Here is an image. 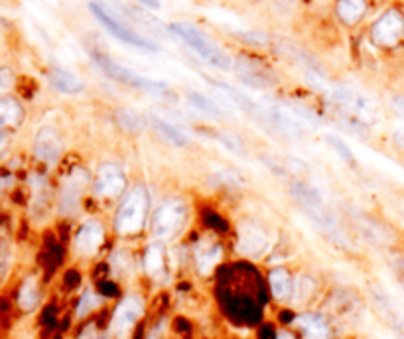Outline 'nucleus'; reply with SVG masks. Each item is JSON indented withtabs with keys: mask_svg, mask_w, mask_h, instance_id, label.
Instances as JSON below:
<instances>
[{
	"mask_svg": "<svg viewBox=\"0 0 404 339\" xmlns=\"http://www.w3.org/2000/svg\"><path fill=\"white\" fill-rule=\"evenodd\" d=\"M148 203H150V197H148L146 188L134 186L125 195L123 203L117 210V215H115L117 233L123 237H128V235H136L139 231H142L146 215H148Z\"/></svg>",
	"mask_w": 404,
	"mask_h": 339,
	"instance_id": "1",
	"label": "nucleus"
},
{
	"mask_svg": "<svg viewBox=\"0 0 404 339\" xmlns=\"http://www.w3.org/2000/svg\"><path fill=\"white\" fill-rule=\"evenodd\" d=\"M170 30L176 36H180L184 42H186L189 48L193 49L203 62H207L209 65L217 67V69H229L233 62H231V55L221 49L219 46H215L205 34H202L195 26L191 24H186V22H174L170 24Z\"/></svg>",
	"mask_w": 404,
	"mask_h": 339,
	"instance_id": "2",
	"label": "nucleus"
},
{
	"mask_svg": "<svg viewBox=\"0 0 404 339\" xmlns=\"http://www.w3.org/2000/svg\"><path fill=\"white\" fill-rule=\"evenodd\" d=\"M187 203L184 199H168L160 203V208L152 215V235L158 241H171L176 239L187 223Z\"/></svg>",
	"mask_w": 404,
	"mask_h": 339,
	"instance_id": "3",
	"label": "nucleus"
},
{
	"mask_svg": "<svg viewBox=\"0 0 404 339\" xmlns=\"http://www.w3.org/2000/svg\"><path fill=\"white\" fill-rule=\"evenodd\" d=\"M290 194L296 199V203L302 208V211L310 217L313 223H318L322 229H327V231L335 229V225H337L335 213L331 211V208L327 205L326 199H324V195L320 194L316 188L298 181V184H292Z\"/></svg>",
	"mask_w": 404,
	"mask_h": 339,
	"instance_id": "4",
	"label": "nucleus"
},
{
	"mask_svg": "<svg viewBox=\"0 0 404 339\" xmlns=\"http://www.w3.org/2000/svg\"><path fill=\"white\" fill-rule=\"evenodd\" d=\"M95 62L99 64V67L109 75L110 79L119 81V83H125L132 89H140V91H146V93H154V95H166L170 91L168 83L164 81H156L150 79V77H144L140 73H134L132 69L128 67H123V65L115 64L110 58L103 55V53H93Z\"/></svg>",
	"mask_w": 404,
	"mask_h": 339,
	"instance_id": "5",
	"label": "nucleus"
},
{
	"mask_svg": "<svg viewBox=\"0 0 404 339\" xmlns=\"http://www.w3.org/2000/svg\"><path fill=\"white\" fill-rule=\"evenodd\" d=\"M89 8H91L93 16L97 18V20H99L117 40L125 42L128 46H134V48L146 49V51H158V46H156L154 42H150L148 38H144V36H140V34H136L134 30H130L128 26L123 24V22H119V20L112 16L107 8H103L99 2H91Z\"/></svg>",
	"mask_w": 404,
	"mask_h": 339,
	"instance_id": "6",
	"label": "nucleus"
},
{
	"mask_svg": "<svg viewBox=\"0 0 404 339\" xmlns=\"http://www.w3.org/2000/svg\"><path fill=\"white\" fill-rule=\"evenodd\" d=\"M404 34V16L396 10L390 8L383 16L379 18L371 28V38L375 44L383 48H392L401 42Z\"/></svg>",
	"mask_w": 404,
	"mask_h": 339,
	"instance_id": "7",
	"label": "nucleus"
},
{
	"mask_svg": "<svg viewBox=\"0 0 404 339\" xmlns=\"http://www.w3.org/2000/svg\"><path fill=\"white\" fill-rule=\"evenodd\" d=\"M89 184V174L83 168H75L67 178L63 179L62 190H60V211L63 215L75 213L81 201L83 190Z\"/></svg>",
	"mask_w": 404,
	"mask_h": 339,
	"instance_id": "8",
	"label": "nucleus"
},
{
	"mask_svg": "<svg viewBox=\"0 0 404 339\" xmlns=\"http://www.w3.org/2000/svg\"><path fill=\"white\" fill-rule=\"evenodd\" d=\"M142 314H144V304L139 296H126L112 314V322H110L112 334L117 338H125L126 334L134 327V323L142 318Z\"/></svg>",
	"mask_w": 404,
	"mask_h": 339,
	"instance_id": "9",
	"label": "nucleus"
},
{
	"mask_svg": "<svg viewBox=\"0 0 404 339\" xmlns=\"http://www.w3.org/2000/svg\"><path fill=\"white\" fill-rule=\"evenodd\" d=\"M95 194L105 199H112L125 194L126 178L117 164H103L95 174Z\"/></svg>",
	"mask_w": 404,
	"mask_h": 339,
	"instance_id": "10",
	"label": "nucleus"
},
{
	"mask_svg": "<svg viewBox=\"0 0 404 339\" xmlns=\"http://www.w3.org/2000/svg\"><path fill=\"white\" fill-rule=\"evenodd\" d=\"M235 73L237 77L247 83L254 89H268L276 85V75L257 60H249V58H241L235 64Z\"/></svg>",
	"mask_w": 404,
	"mask_h": 339,
	"instance_id": "11",
	"label": "nucleus"
},
{
	"mask_svg": "<svg viewBox=\"0 0 404 339\" xmlns=\"http://www.w3.org/2000/svg\"><path fill=\"white\" fill-rule=\"evenodd\" d=\"M333 99L342 107L349 109L351 113L355 114V118H357L359 123H363V125H369L375 118V114H377L373 101L369 97H365L359 91H353V89H335Z\"/></svg>",
	"mask_w": 404,
	"mask_h": 339,
	"instance_id": "12",
	"label": "nucleus"
},
{
	"mask_svg": "<svg viewBox=\"0 0 404 339\" xmlns=\"http://www.w3.org/2000/svg\"><path fill=\"white\" fill-rule=\"evenodd\" d=\"M34 154L36 158L46 164H56L60 162L63 154V140L60 132L54 127H42L36 134L34 140Z\"/></svg>",
	"mask_w": 404,
	"mask_h": 339,
	"instance_id": "13",
	"label": "nucleus"
},
{
	"mask_svg": "<svg viewBox=\"0 0 404 339\" xmlns=\"http://www.w3.org/2000/svg\"><path fill=\"white\" fill-rule=\"evenodd\" d=\"M237 247L247 257H259L268 247V235H266V231L259 223L245 221V223L239 225Z\"/></svg>",
	"mask_w": 404,
	"mask_h": 339,
	"instance_id": "14",
	"label": "nucleus"
},
{
	"mask_svg": "<svg viewBox=\"0 0 404 339\" xmlns=\"http://www.w3.org/2000/svg\"><path fill=\"white\" fill-rule=\"evenodd\" d=\"M105 242V229L99 221H89L75 235V249L85 257H93Z\"/></svg>",
	"mask_w": 404,
	"mask_h": 339,
	"instance_id": "15",
	"label": "nucleus"
},
{
	"mask_svg": "<svg viewBox=\"0 0 404 339\" xmlns=\"http://www.w3.org/2000/svg\"><path fill=\"white\" fill-rule=\"evenodd\" d=\"M223 257V247L213 241H200L195 247V264L202 275L213 273V268L219 264Z\"/></svg>",
	"mask_w": 404,
	"mask_h": 339,
	"instance_id": "16",
	"label": "nucleus"
},
{
	"mask_svg": "<svg viewBox=\"0 0 404 339\" xmlns=\"http://www.w3.org/2000/svg\"><path fill=\"white\" fill-rule=\"evenodd\" d=\"M306 339H329V325L320 314H302L294 320Z\"/></svg>",
	"mask_w": 404,
	"mask_h": 339,
	"instance_id": "17",
	"label": "nucleus"
},
{
	"mask_svg": "<svg viewBox=\"0 0 404 339\" xmlns=\"http://www.w3.org/2000/svg\"><path fill=\"white\" fill-rule=\"evenodd\" d=\"M49 81H51V85L58 91L67 93V95H78V93H81L85 89V83L79 79L75 73H71V71H67L63 67H54L49 71Z\"/></svg>",
	"mask_w": 404,
	"mask_h": 339,
	"instance_id": "18",
	"label": "nucleus"
},
{
	"mask_svg": "<svg viewBox=\"0 0 404 339\" xmlns=\"http://www.w3.org/2000/svg\"><path fill=\"white\" fill-rule=\"evenodd\" d=\"M144 271L152 278H160L164 276V271H166V255H164V249L160 242H154L146 249L144 253Z\"/></svg>",
	"mask_w": 404,
	"mask_h": 339,
	"instance_id": "19",
	"label": "nucleus"
},
{
	"mask_svg": "<svg viewBox=\"0 0 404 339\" xmlns=\"http://www.w3.org/2000/svg\"><path fill=\"white\" fill-rule=\"evenodd\" d=\"M365 8H367L365 0H337V6H335L337 16L347 26L357 24L359 20L363 18V14H365Z\"/></svg>",
	"mask_w": 404,
	"mask_h": 339,
	"instance_id": "20",
	"label": "nucleus"
},
{
	"mask_svg": "<svg viewBox=\"0 0 404 339\" xmlns=\"http://www.w3.org/2000/svg\"><path fill=\"white\" fill-rule=\"evenodd\" d=\"M24 111L20 103L12 97H0V129L2 127H20Z\"/></svg>",
	"mask_w": 404,
	"mask_h": 339,
	"instance_id": "21",
	"label": "nucleus"
},
{
	"mask_svg": "<svg viewBox=\"0 0 404 339\" xmlns=\"http://www.w3.org/2000/svg\"><path fill=\"white\" fill-rule=\"evenodd\" d=\"M150 125H152L154 130H158V134H160L164 140H168L170 145L186 146L187 142H189L187 134H184L178 127H174V125H170L168 121H164V118H160V116H150Z\"/></svg>",
	"mask_w": 404,
	"mask_h": 339,
	"instance_id": "22",
	"label": "nucleus"
},
{
	"mask_svg": "<svg viewBox=\"0 0 404 339\" xmlns=\"http://www.w3.org/2000/svg\"><path fill=\"white\" fill-rule=\"evenodd\" d=\"M268 282H270V290L274 294V298H278V300H288L290 298V294H292V278H290L286 268L270 271Z\"/></svg>",
	"mask_w": 404,
	"mask_h": 339,
	"instance_id": "23",
	"label": "nucleus"
},
{
	"mask_svg": "<svg viewBox=\"0 0 404 339\" xmlns=\"http://www.w3.org/2000/svg\"><path fill=\"white\" fill-rule=\"evenodd\" d=\"M40 300V292H38V284H36V278H26L24 284L20 286V294H18V304L24 312H30L36 307Z\"/></svg>",
	"mask_w": 404,
	"mask_h": 339,
	"instance_id": "24",
	"label": "nucleus"
},
{
	"mask_svg": "<svg viewBox=\"0 0 404 339\" xmlns=\"http://www.w3.org/2000/svg\"><path fill=\"white\" fill-rule=\"evenodd\" d=\"M189 101H191V105H193L195 109H200V111H203V113L211 114V116H221V114H223V111L219 109L217 105H215L211 99L203 97L202 93L191 91V93H189Z\"/></svg>",
	"mask_w": 404,
	"mask_h": 339,
	"instance_id": "25",
	"label": "nucleus"
},
{
	"mask_svg": "<svg viewBox=\"0 0 404 339\" xmlns=\"http://www.w3.org/2000/svg\"><path fill=\"white\" fill-rule=\"evenodd\" d=\"M117 121H119V125L126 130H134V132H136V130L144 129L142 118H140L134 111H130V109H121V111L117 113Z\"/></svg>",
	"mask_w": 404,
	"mask_h": 339,
	"instance_id": "26",
	"label": "nucleus"
},
{
	"mask_svg": "<svg viewBox=\"0 0 404 339\" xmlns=\"http://www.w3.org/2000/svg\"><path fill=\"white\" fill-rule=\"evenodd\" d=\"M99 306H101V296H99V294H95L93 290H87L83 296H81V300H79L78 316L79 318H83V316L91 314V312L97 310Z\"/></svg>",
	"mask_w": 404,
	"mask_h": 339,
	"instance_id": "27",
	"label": "nucleus"
},
{
	"mask_svg": "<svg viewBox=\"0 0 404 339\" xmlns=\"http://www.w3.org/2000/svg\"><path fill=\"white\" fill-rule=\"evenodd\" d=\"M327 142H329V146H333V148H335V152L342 156L343 160L353 162V152H351V148L345 145L340 136H333V134H329V136H327Z\"/></svg>",
	"mask_w": 404,
	"mask_h": 339,
	"instance_id": "28",
	"label": "nucleus"
},
{
	"mask_svg": "<svg viewBox=\"0 0 404 339\" xmlns=\"http://www.w3.org/2000/svg\"><path fill=\"white\" fill-rule=\"evenodd\" d=\"M14 85V73L10 67H0V91H8Z\"/></svg>",
	"mask_w": 404,
	"mask_h": 339,
	"instance_id": "29",
	"label": "nucleus"
},
{
	"mask_svg": "<svg viewBox=\"0 0 404 339\" xmlns=\"http://www.w3.org/2000/svg\"><path fill=\"white\" fill-rule=\"evenodd\" d=\"M219 142L221 145H225L231 152H235V154H245V148H243V145L237 140V138H233V136H227V134H219Z\"/></svg>",
	"mask_w": 404,
	"mask_h": 339,
	"instance_id": "30",
	"label": "nucleus"
},
{
	"mask_svg": "<svg viewBox=\"0 0 404 339\" xmlns=\"http://www.w3.org/2000/svg\"><path fill=\"white\" fill-rule=\"evenodd\" d=\"M8 262H10V249L6 242H0V278L6 275Z\"/></svg>",
	"mask_w": 404,
	"mask_h": 339,
	"instance_id": "31",
	"label": "nucleus"
},
{
	"mask_svg": "<svg viewBox=\"0 0 404 339\" xmlns=\"http://www.w3.org/2000/svg\"><path fill=\"white\" fill-rule=\"evenodd\" d=\"M79 339H97V334H95V325L93 323H89L83 331H81V336Z\"/></svg>",
	"mask_w": 404,
	"mask_h": 339,
	"instance_id": "32",
	"label": "nucleus"
},
{
	"mask_svg": "<svg viewBox=\"0 0 404 339\" xmlns=\"http://www.w3.org/2000/svg\"><path fill=\"white\" fill-rule=\"evenodd\" d=\"M394 109H396V113L404 118V97L394 99Z\"/></svg>",
	"mask_w": 404,
	"mask_h": 339,
	"instance_id": "33",
	"label": "nucleus"
},
{
	"mask_svg": "<svg viewBox=\"0 0 404 339\" xmlns=\"http://www.w3.org/2000/svg\"><path fill=\"white\" fill-rule=\"evenodd\" d=\"M65 282H67V286H75L79 282V275L78 273H69V275L65 276Z\"/></svg>",
	"mask_w": 404,
	"mask_h": 339,
	"instance_id": "34",
	"label": "nucleus"
},
{
	"mask_svg": "<svg viewBox=\"0 0 404 339\" xmlns=\"http://www.w3.org/2000/svg\"><path fill=\"white\" fill-rule=\"evenodd\" d=\"M8 146V136H6V132L0 129V154L4 152V148Z\"/></svg>",
	"mask_w": 404,
	"mask_h": 339,
	"instance_id": "35",
	"label": "nucleus"
},
{
	"mask_svg": "<svg viewBox=\"0 0 404 339\" xmlns=\"http://www.w3.org/2000/svg\"><path fill=\"white\" fill-rule=\"evenodd\" d=\"M394 140H396V145L404 150V130H396V132H394Z\"/></svg>",
	"mask_w": 404,
	"mask_h": 339,
	"instance_id": "36",
	"label": "nucleus"
},
{
	"mask_svg": "<svg viewBox=\"0 0 404 339\" xmlns=\"http://www.w3.org/2000/svg\"><path fill=\"white\" fill-rule=\"evenodd\" d=\"M396 273H399V276H401V280L404 282V259L396 260Z\"/></svg>",
	"mask_w": 404,
	"mask_h": 339,
	"instance_id": "37",
	"label": "nucleus"
},
{
	"mask_svg": "<svg viewBox=\"0 0 404 339\" xmlns=\"http://www.w3.org/2000/svg\"><path fill=\"white\" fill-rule=\"evenodd\" d=\"M142 4H146V6H150V8H160V2L158 0H140Z\"/></svg>",
	"mask_w": 404,
	"mask_h": 339,
	"instance_id": "38",
	"label": "nucleus"
},
{
	"mask_svg": "<svg viewBox=\"0 0 404 339\" xmlns=\"http://www.w3.org/2000/svg\"><path fill=\"white\" fill-rule=\"evenodd\" d=\"M274 339H294V338H292V336H290L288 331H280L278 336H276Z\"/></svg>",
	"mask_w": 404,
	"mask_h": 339,
	"instance_id": "39",
	"label": "nucleus"
},
{
	"mask_svg": "<svg viewBox=\"0 0 404 339\" xmlns=\"http://www.w3.org/2000/svg\"><path fill=\"white\" fill-rule=\"evenodd\" d=\"M254 2H257V0H254Z\"/></svg>",
	"mask_w": 404,
	"mask_h": 339,
	"instance_id": "40",
	"label": "nucleus"
}]
</instances>
